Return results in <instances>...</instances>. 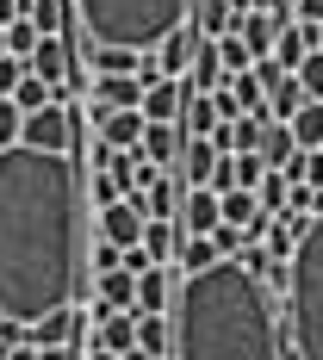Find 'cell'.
Listing matches in <instances>:
<instances>
[{"mask_svg":"<svg viewBox=\"0 0 323 360\" xmlns=\"http://www.w3.org/2000/svg\"><path fill=\"white\" fill-rule=\"evenodd\" d=\"M87 286V199L69 149H0V317L32 323Z\"/></svg>","mask_w":323,"mask_h":360,"instance_id":"obj_1","label":"cell"},{"mask_svg":"<svg viewBox=\"0 0 323 360\" xmlns=\"http://www.w3.org/2000/svg\"><path fill=\"white\" fill-rule=\"evenodd\" d=\"M168 360H280V304L236 255L180 274L168 304Z\"/></svg>","mask_w":323,"mask_h":360,"instance_id":"obj_2","label":"cell"},{"mask_svg":"<svg viewBox=\"0 0 323 360\" xmlns=\"http://www.w3.org/2000/svg\"><path fill=\"white\" fill-rule=\"evenodd\" d=\"M286 342L298 360H323V212H311V224L298 230V243L286 255Z\"/></svg>","mask_w":323,"mask_h":360,"instance_id":"obj_3","label":"cell"},{"mask_svg":"<svg viewBox=\"0 0 323 360\" xmlns=\"http://www.w3.org/2000/svg\"><path fill=\"white\" fill-rule=\"evenodd\" d=\"M87 44H131L156 50L180 19H193V0H69Z\"/></svg>","mask_w":323,"mask_h":360,"instance_id":"obj_4","label":"cell"},{"mask_svg":"<svg viewBox=\"0 0 323 360\" xmlns=\"http://www.w3.org/2000/svg\"><path fill=\"white\" fill-rule=\"evenodd\" d=\"M19 143L32 149H81V118H75V106H63V100H44L37 112H25V124H19Z\"/></svg>","mask_w":323,"mask_h":360,"instance_id":"obj_5","label":"cell"},{"mask_svg":"<svg viewBox=\"0 0 323 360\" xmlns=\"http://www.w3.org/2000/svg\"><path fill=\"white\" fill-rule=\"evenodd\" d=\"M75 63H81V56H75V37H63V32H44L32 44V56H25V69H32L37 81H50V87H63Z\"/></svg>","mask_w":323,"mask_h":360,"instance_id":"obj_6","label":"cell"},{"mask_svg":"<svg viewBox=\"0 0 323 360\" xmlns=\"http://www.w3.org/2000/svg\"><path fill=\"white\" fill-rule=\"evenodd\" d=\"M94 224H100V236H106V243L131 249V243L144 236V205H137V193H118L112 205H100V212H94Z\"/></svg>","mask_w":323,"mask_h":360,"instance_id":"obj_7","label":"cell"},{"mask_svg":"<svg viewBox=\"0 0 323 360\" xmlns=\"http://www.w3.org/2000/svg\"><path fill=\"white\" fill-rule=\"evenodd\" d=\"M175 286H180V267L149 261L144 274H137V311H168L175 304Z\"/></svg>","mask_w":323,"mask_h":360,"instance_id":"obj_8","label":"cell"},{"mask_svg":"<svg viewBox=\"0 0 323 360\" xmlns=\"http://www.w3.org/2000/svg\"><path fill=\"white\" fill-rule=\"evenodd\" d=\"M180 168V186H212V174H217V149H212V137H180V155H175Z\"/></svg>","mask_w":323,"mask_h":360,"instance_id":"obj_9","label":"cell"},{"mask_svg":"<svg viewBox=\"0 0 323 360\" xmlns=\"http://www.w3.org/2000/svg\"><path fill=\"white\" fill-rule=\"evenodd\" d=\"M180 106H186V81H180V75H156V81H149L144 87V118H168V124H175L180 118Z\"/></svg>","mask_w":323,"mask_h":360,"instance_id":"obj_10","label":"cell"},{"mask_svg":"<svg viewBox=\"0 0 323 360\" xmlns=\"http://www.w3.org/2000/svg\"><path fill=\"white\" fill-rule=\"evenodd\" d=\"M137 149H144L156 168H175V155H180V124H168V118H144Z\"/></svg>","mask_w":323,"mask_h":360,"instance_id":"obj_11","label":"cell"},{"mask_svg":"<svg viewBox=\"0 0 323 360\" xmlns=\"http://www.w3.org/2000/svg\"><path fill=\"white\" fill-rule=\"evenodd\" d=\"M180 236H186V230H180L175 217H144V236H137V249H144L149 261H168V267H175Z\"/></svg>","mask_w":323,"mask_h":360,"instance_id":"obj_12","label":"cell"},{"mask_svg":"<svg viewBox=\"0 0 323 360\" xmlns=\"http://www.w3.org/2000/svg\"><path fill=\"white\" fill-rule=\"evenodd\" d=\"M100 106H144V81L137 75H94V87H87Z\"/></svg>","mask_w":323,"mask_h":360,"instance_id":"obj_13","label":"cell"},{"mask_svg":"<svg viewBox=\"0 0 323 360\" xmlns=\"http://www.w3.org/2000/svg\"><path fill=\"white\" fill-rule=\"evenodd\" d=\"M255 155L267 162V168H286L292 155H298V143H292L286 118H267V131H261V143H255Z\"/></svg>","mask_w":323,"mask_h":360,"instance_id":"obj_14","label":"cell"},{"mask_svg":"<svg viewBox=\"0 0 323 360\" xmlns=\"http://www.w3.org/2000/svg\"><path fill=\"white\" fill-rule=\"evenodd\" d=\"M168 342H175V329H168V311H137V348L156 360H168Z\"/></svg>","mask_w":323,"mask_h":360,"instance_id":"obj_15","label":"cell"},{"mask_svg":"<svg viewBox=\"0 0 323 360\" xmlns=\"http://www.w3.org/2000/svg\"><path fill=\"white\" fill-rule=\"evenodd\" d=\"M236 13H243V0H193V25H199L205 37L230 32V25H236Z\"/></svg>","mask_w":323,"mask_h":360,"instance_id":"obj_16","label":"cell"},{"mask_svg":"<svg viewBox=\"0 0 323 360\" xmlns=\"http://www.w3.org/2000/svg\"><path fill=\"white\" fill-rule=\"evenodd\" d=\"M286 131H292L298 149H323V100H305V106L286 118Z\"/></svg>","mask_w":323,"mask_h":360,"instance_id":"obj_17","label":"cell"},{"mask_svg":"<svg viewBox=\"0 0 323 360\" xmlns=\"http://www.w3.org/2000/svg\"><path fill=\"white\" fill-rule=\"evenodd\" d=\"M94 292H100L106 304L125 311V304H137V274H125V267H100V274H94Z\"/></svg>","mask_w":323,"mask_h":360,"instance_id":"obj_18","label":"cell"},{"mask_svg":"<svg viewBox=\"0 0 323 360\" xmlns=\"http://www.w3.org/2000/svg\"><path fill=\"white\" fill-rule=\"evenodd\" d=\"M298 106H305V87H298V75H280V81L267 87V118H292Z\"/></svg>","mask_w":323,"mask_h":360,"instance_id":"obj_19","label":"cell"},{"mask_svg":"<svg viewBox=\"0 0 323 360\" xmlns=\"http://www.w3.org/2000/svg\"><path fill=\"white\" fill-rule=\"evenodd\" d=\"M212 50H217V69H224V81H230V75H243V69L255 63L249 50H243V37H236V32H217Z\"/></svg>","mask_w":323,"mask_h":360,"instance_id":"obj_20","label":"cell"},{"mask_svg":"<svg viewBox=\"0 0 323 360\" xmlns=\"http://www.w3.org/2000/svg\"><path fill=\"white\" fill-rule=\"evenodd\" d=\"M217 249H212V236H180V249H175V267L180 274H199V267H212Z\"/></svg>","mask_w":323,"mask_h":360,"instance_id":"obj_21","label":"cell"},{"mask_svg":"<svg viewBox=\"0 0 323 360\" xmlns=\"http://www.w3.org/2000/svg\"><path fill=\"white\" fill-rule=\"evenodd\" d=\"M6 100H13V106H19V112H37V106H44V100H50V81H37V75L25 69V75H19V81H13V94H6Z\"/></svg>","mask_w":323,"mask_h":360,"instance_id":"obj_22","label":"cell"},{"mask_svg":"<svg viewBox=\"0 0 323 360\" xmlns=\"http://www.w3.org/2000/svg\"><path fill=\"white\" fill-rule=\"evenodd\" d=\"M286 186H292V180L280 174V168H267V174L255 180V199H261V212H267V217H274L280 205H286Z\"/></svg>","mask_w":323,"mask_h":360,"instance_id":"obj_23","label":"cell"},{"mask_svg":"<svg viewBox=\"0 0 323 360\" xmlns=\"http://www.w3.org/2000/svg\"><path fill=\"white\" fill-rule=\"evenodd\" d=\"M298 87H305V100H323V50H305L298 56Z\"/></svg>","mask_w":323,"mask_h":360,"instance_id":"obj_24","label":"cell"},{"mask_svg":"<svg viewBox=\"0 0 323 360\" xmlns=\"http://www.w3.org/2000/svg\"><path fill=\"white\" fill-rule=\"evenodd\" d=\"M0 37H6V56H32V44H37V25L19 13L13 25H0Z\"/></svg>","mask_w":323,"mask_h":360,"instance_id":"obj_25","label":"cell"},{"mask_svg":"<svg viewBox=\"0 0 323 360\" xmlns=\"http://www.w3.org/2000/svg\"><path fill=\"white\" fill-rule=\"evenodd\" d=\"M19 124H25V112L13 106L6 94H0V149H6V143H19Z\"/></svg>","mask_w":323,"mask_h":360,"instance_id":"obj_26","label":"cell"},{"mask_svg":"<svg viewBox=\"0 0 323 360\" xmlns=\"http://www.w3.org/2000/svg\"><path fill=\"white\" fill-rule=\"evenodd\" d=\"M100 267H118V243H87V274H100Z\"/></svg>","mask_w":323,"mask_h":360,"instance_id":"obj_27","label":"cell"},{"mask_svg":"<svg viewBox=\"0 0 323 360\" xmlns=\"http://www.w3.org/2000/svg\"><path fill=\"white\" fill-rule=\"evenodd\" d=\"M87 162H94V168H106V162H112V143L100 137V131H94V143H87Z\"/></svg>","mask_w":323,"mask_h":360,"instance_id":"obj_28","label":"cell"},{"mask_svg":"<svg viewBox=\"0 0 323 360\" xmlns=\"http://www.w3.org/2000/svg\"><path fill=\"white\" fill-rule=\"evenodd\" d=\"M37 360H75V342H50V348H37Z\"/></svg>","mask_w":323,"mask_h":360,"instance_id":"obj_29","label":"cell"},{"mask_svg":"<svg viewBox=\"0 0 323 360\" xmlns=\"http://www.w3.org/2000/svg\"><path fill=\"white\" fill-rule=\"evenodd\" d=\"M292 19H323V0H292Z\"/></svg>","mask_w":323,"mask_h":360,"instance_id":"obj_30","label":"cell"},{"mask_svg":"<svg viewBox=\"0 0 323 360\" xmlns=\"http://www.w3.org/2000/svg\"><path fill=\"white\" fill-rule=\"evenodd\" d=\"M243 6H255V13H292L286 0H243Z\"/></svg>","mask_w":323,"mask_h":360,"instance_id":"obj_31","label":"cell"},{"mask_svg":"<svg viewBox=\"0 0 323 360\" xmlns=\"http://www.w3.org/2000/svg\"><path fill=\"white\" fill-rule=\"evenodd\" d=\"M0 56H6V37H0Z\"/></svg>","mask_w":323,"mask_h":360,"instance_id":"obj_32","label":"cell"},{"mask_svg":"<svg viewBox=\"0 0 323 360\" xmlns=\"http://www.w3.org/2000/svg\"><path fill=\"white\" fill-rule=\"evenodd\" d=\"M286 6H292V0H286Z\"/></svg>","mask_w":323,"mask_h":360,"instance_id":"obj_33","label":"cell"}]
</instances>
